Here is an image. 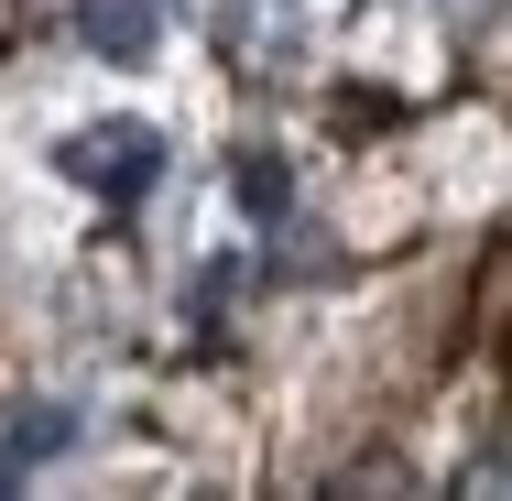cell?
Instances as JSON below:
<instances>
[{"mask_svg": "<svg viewBox=\"0 0 512 501\" xmlns=\"http://www.w3.org/2000/svg\"><path fill=\"white\" fill-rule=\"evenodd\" d=\"M55 164H66V186H88L99 207H142L164 186V131L153 120H88V131L55 142Z\"/></svg>", "mask_w": 512, "mask_h": 501, "instance_id": "1", "label": "cell"}, {"mask_svg": "<svg viewBox=\"0 0 512 501\" xmlns=\"http://www.w3.org/2000/svg\"><path fill=\"white\" fill-rule=\"evenodd\" d=\"M207 33H218V55L229 66H251V77H284L295 55H306V0H218L207 11Z\"/></svg>", "mask_w": 512, "mask_h": 501, "instance_id": "2", "label": "cell"}, {"mask_svg": "<svg viewBox=\"0 0 512 501\" xmlns=\"http://www.w3.org/2000/svg\"><path fill=\"white\" fill-rule=\"evenodd\" d=\"M77 44H88L99 66H142V55L164 44V11H153V0H77Z\"/></svg>", "mask_w": 512, "mask_h": 501, "instance_id": "3", "label": "cell"}, {"mask_svg": "<svg viewBox=\"0 0 512 501\" xmlns=\"http://www.w3.org/2000/svg\"><path fill=\"white\" fill-rule=\"evenodd\" d=\"M229 186H240V207H251V218H284V207H295V175H284V153H262V142L229 164Z\"/></svg>", "mask_w": 512, "mask_h": 501, "instance_id": "4", "label": "cell"}, {"mask_svg": "<svg viewBox=\"0 0 512 501\" xmlns=\"http://www.w3.org/2000/svg\"><path fill=\"white\" fill-rule=\"evenodd\" d=\"M66 436H77V403H22V414H11V458H22V469L55 458Z\"/></svg>", "mask_w": 512, "mask_h": 501, "instance_id": "5", "label": "cell"}]
</instances>
